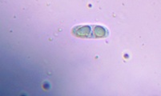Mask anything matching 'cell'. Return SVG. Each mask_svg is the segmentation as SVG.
I'll use <instances>...</instances> for the list:
<instances>
[{
  "label": "cell",
  "mask_w": 161,
  "mask_h": 96,
  "mask_svg": "<svg viewBox=\"0 0 161 96\" xmlns=\"http://www.w3.org/2000/svg\"><path fill=\"white\" fill-rule=\"evenodd\" d=\"M75 35L78 37H89L91 33V27L88 26H80L73 30Z\"/></svg>",
  "instance_id": "obj_1"
},
{
  "label": "cell",
  "mask_w": 161,
  "mask_h": 96,
  "mask_svg": "<svg viewBox=\"0 0 161 96\" xmlns=\"http://www.w3.org/2000/svg\"><path fill=\"white\" fill-rule=\"evenodd\" d=\"M106 32H107L106 30L100 26H95L94 27V34H95V37H97V38L105 37L106 36Z\"/></svg>",
  "instance_id": "obj_2"
}]
</instances>
